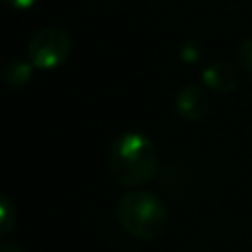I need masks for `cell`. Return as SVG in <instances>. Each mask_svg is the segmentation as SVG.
I'll list each match as a JSON object with an SVG mask.
<instances>
[{"label": "cell", "instance_id": "cell-1", "mask_svg": "<svg viewBox=\"0 0 252 252\" xmlns=\"http://www.w3.org/2000/svg\"><path fill=\"white\" fill-rule=\"evenodd\" d=\"M156 144L142 132L128 130L118 134L108 148L106 165L110 175L126 187H138L154 179L158 173Z\"/></svg>", "mask_w": 252, "mask_h": 252}, {"label": "cell", "instance_id": "cell-2", "mask_svg": "<svg viewBox=\"0 0 252 252\" xmlns=\"http://www.w3.org/2000/svg\"><path fill=\"white\" fill-rule=\"evenodd\" d=\"M118 224L140 240H154L163 234L167 226L165 203L150 191H128L120 195L114 207Z\"/></svg>", "mask_w": 252, "mask_h": 252}, {"label": "cell", "instance_id": "cell-3", "mask_svg": "<svg viewBox=\"0 0 252 252\" xmlns=\"http://www.w3.org/2000/svg\"><path fill=\"white\" fill-rule=\"evenodd\" d=\"M73 49L69 32L61 26H45L37 30L28 41L26 55L39 71H53L61 67Z\"/></svg>", "mask_w": 252, "mask_h": 252}, {"label": "cell", "instance_id": "cell-4", "mask_svg": "<svg viewBox=\"0 0 252 252\" xmlns=\"http://www.w3.org/2000/svg\"><path fill=\"white\" fill-rule=\"evenodd\" d=\"M173 106L179 118L187 122H197L209 112V94L205 93L203 87L195 83H187L177 89Z\"/></svg>", "mask_w": 252, "mask_h": 252}, {"label": "cell", "instance_id": "cell-5", "mask_svg": "<svg viewBox=\"0 0 252 252\" xmlns=\"http://www.w3.org/2000/svg\"><path fill=\"white\" fill-rule=\"evenodd\" d=\"M201 81L207 89H211L213 93H219V94H226V93H232L238 83H240V73L238 69L226 61V59H219V61H213L209 63L203 73H201Z\"/></svg>", "mask_w": 252, "mask_h": 252}, {"label": "cell", "instance_id": "cell-6", "mask_svg": "<svg viewBox=\"0 0 252 252\" xmlns=\"http://www.w3.org/2000/svg\"><path fill=\"white\" fill-rule=\"evenodd\" d=\"M33 63L30 59L24 57H14L10 59L4 69H2V81L10 87V89H24L32 77H33Z\"/></svg>", "mask_w": 252, "mask_h": 252}, {"label": "cell", "instance_id": "cell-7", "mask_svg": "<svg viewBox=\"0 0 252 252\" xmlns=\"http://www.w3.org/2000/svg\"><path fill=\"white\" fill-rule=\"evenodd\" d=\"M18 222V209L16 203L6 195L0 193V238L8 236Z\"/></svg>", "mask_w": 252, "mask_h": 252}, {"label": "cell", "instance_id": "cell-8", "mask_svg": "<svg viewBox=\"0 0 252 252\" xmlns=\"http://www.w3.org/2000/svg\"><path fill=\"white\" fill-rule=\"evenodd\" d=\"M203 55H205V49H203V45L197 39H187L179 47V59L183 63H187V65L199 63L203 59Z\"/></svg>", "mask_w": 252, "mask_h": 252}, {"label": "cell", "instance_id": "cell-9", "mask_svg": "<svg viewBox=\"0 0 252 252\" xmlns=\"http://www.w3.org/2000/svg\"><path fill=\"white\" fill-rule=\"evenodd\" d=\"M236 63L238 69L252 75V37H246L236 47Z\"/></svg>", "mask_w": 252, "mask_h": 252}, {"label": "cell", "instance_id": "cell-10", "mask_svg": "<svg viewBox=\"0 0 252 252\" xmlns=\"http://www.w3.org/2000/svg\"><path fill=\"white\" fill-rule=\"evenodd\" d=\"M10 8H14V10H22V12H26V10H32L35 4H37V0H4Z\"/></svg>", "mask_w": 252, "mask_h": 252}, {"label": "cell", "instance_id": "cell-11", "mask_svg": "<svg viewBox=\"0 0 252 252\" xmlns=\"http://www.w3.org/2000/svg\"><path fill=\"white\" fill-rule=\"evenodd\" d=\"M0 252H26L18 242H12V240H4L0 238Z\"/></svg>", "mask_w": 252, "mask_h": 252}]
</instances>
